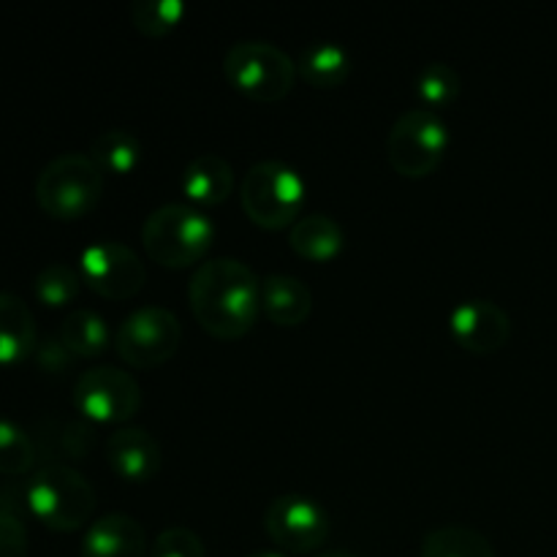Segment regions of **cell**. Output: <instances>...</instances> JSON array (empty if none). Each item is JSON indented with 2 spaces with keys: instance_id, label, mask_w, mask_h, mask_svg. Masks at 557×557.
<instances>
[{
  "instance_id": "obj_1",
  "label": "cell",
  "mask_w": 557,
  "mask_h": 557,
  "mask_svg": "<svg viewBox=\"0 0 557 557\" xmlns=\"http://www.w3.org/2000/svg\"><path fill=\"white\" fill-rule=\"evenodd\" d=\"M194 319L218 341H237L253 330L261 313V281L245 261L212 256L196 264L188 281Z\"/></svg>"
},
{
  "instance_id": "obj_2",
  "label": "cell",
  "mask_w": 557,
  "mask_h": 557,
  "mask_svg": "<svg viewBox=\"0 0 557 557\" xmlns=\"http://www.w3.org/2000/svg\"><path fill=\"white\" fill-rule=\"evenodd\" d=\"M218 226L201 207L190 201H166L141 223V245L161 267L201 264L215 243Z\"/></svg>"
},
{
  "instance_id": "obj_3",
  "label": "cell",
  "mask_w": 557,
  "mask_h": 557,
  "mask_svg": "<svg viewBox=\"0 0 557 557\" xmlns=\"http://www.w3.org/2000/svg\"><path fill=\"white\" fill-rule=\"evenodd\" d=\"M25 504L44 528L71 533L90 525L98 498L85 473L69 462H47L27 479Z\"/></svg>"
},
{
  "instance_id": "obj_4",
  "label": "cell",
  "mask_w": 557,
  "mask_h": 557,
  "mask_svg": "<svg viewBox=\"0 0 557 557\" xmlns=\"http://www.w3.org/2000/svg\"><path fill=\"white\" fill-rule=\"evenodd\" d=\"M305 194L308 185L299 169L281 158L256 161L239 183V201L243 210L256 226L261 228H292L297 218H302Z\"/></svg>"
},
{
  "instance_id": "obj_5",
  "label": "cell",
  "mask_w": 557,
  "mask_h": 557,
  "mask_svg": "<svg viewBox=\"0 0 557 557\" xmlns=\"http://www.w3.org/2000/svg\"><path fill=\"white\" fill-rule=\"evenodd\" d=\"M107 174L90 152H60L36 177V201L49 218L76 221L101 201Z\"/></svg>"
},
{
  "instance_id": "obj_6",
  "label": "cell",
  "mask_w": 557,
  "mask_h": 557,
  "mask_svg": "<svg viewBox=\"0 0 557 557\" xmlns=\"http://www.w3.org/2000/svg\"><path fill=\"white\" fill-rule=\"evenodd\" d=\"M223 74L243 96L259 103H275L292 92L297 60L264 38H243L223 54Z\"/></svg>"
},
{
  "instance_id": "obj_7",
  "label": "cell",
  "mask_w": 557,
  "mask_h": 557,
  "mask_svg": "<svg viewBox=\"0 0 557 557\" xmlns=\"http://www.w3.org/2000/svg\"><path fill=\"white\" fill-rule=\"evenodd\" d=\"M451 131L435 109L411 107L392 123L386 136V158L403 177H428L444 161Z\"/></svg>"
},
{
  "instance_id": "obj_8",
  "label": "cell",
  "mask_w": 557,
  "mask_h": 557,
  "mask_svg": "<svg viewBox=\"0 0 557 557\" xmlns=\"http://www.w3.org/2000/svg\"><path fill=\"white\" fill-rule=\"evenodd\" d=\"M183 341L180 315L166 305H139L123 315L114 346L131 368H158L177 354Z\"/></svg>"
},
{
  "instance_id": "obj_9",
  "label": "cell",
  "mask_w": 557,
  "mask_h": 557,
  "mask_svg": "<svg viewBox=\"0 0 557 557\" xmlns=\"http://www.w3.org/2000/svg\"><path fill=\"white\" fill-rule=\"evenodd\" d=\"M71 400L76 411L90 422L123 428L141 408V386L134 373L117 364H96L79 373Z\"/></svg>"
},
{
  "instance_id": "obj_10",
  "label": "cell",
  "mask_w": 557,
  "mask_h": 557,
  "mask_svg": "<svg viewBox=\"0 0 557 557\" xmlns=\"http://www.w3.org/2000/svg\"><path fill=\"white\" fill-rule=\"evenodd\" d=\"M79 275L98 297L120 302L141 292L147 267L131 245L120 239H96L82 248Z\"/></svg>"
},
{
  "instance_id": "obj_11",
  "label": "cell",
  "mask_w": 557,
  "mask_h": 557,
  "mask_svg": "<svg viewBox=\"0 0 557 557\" xmlns=\"http://www.w3.org/2000/svg\"><path fill=\"white\" fill-rule=\"evenodd\" d=\"M264 531L286 553H315L330 539V511L313 495H277L264 509Z\"/></svg>"
},
{
  "instance_id": "obj_12",
  "label": "cell",
  "mask_w": 557,
  "mask_h": 557,
  "mask_svg": "<svg viewBox=\"0 0 557 557\" xmlns=\"http://www.w3.org/2000/svg\"><path fill=\"white\" fill-rule=\"evenodd\" d=\"M449 330L462 348L473 354H493L506 346L511 335V319L493 299H462L451 308Z\"/></svg>"
},
{
  "instance_id": "obj_13",
  "label": "cell",
  "mask_w": 557,
  "mask_h": 557,
  "mask_svg": "<svg viewBox=\"0 0 557 557\" xmlns=\"http://www.w3.org/2000/svg\"><path fill=\"white\" fill-rule=\"evenodd\" d=\"M107 466L125 482H150L161 471L163 451L156 435L136 424H123L109 433L107 446Z\"/></svg>"
},
{
  "instance_id": "obj_14",
  "label": "cell",
  "mask_w": 557,
  "mask_h": 557,
  "mask_svg": "<svg viewBox=\"0 0 557 557\" xmlns=\"http://www.w3.org/2000/svg\"><path fill=\"white\" fill-rule=\"evenodd\" d=\"M82 557H147L145 528L125 511H109L85 528Z\"/></svg>"
},
{
  "instance_id": "obj_15",
  "label": "cell",
  "mask_w": 557,
  "mask_h": 557,
  "mask_svg": "<svg viewBox=\"0 0 557 557\" xmlns=\"http://www.w3.org/2000/svg\"><path fill=\"white\" fill-rule=\"evenodd\" d=\"M313 310V292L308 283L288 272H270L261 277V313L277 326H297Z\"/></svg>"
},
{
  "instance_id": "obj_16",
  "label": "cell",
  "mask_w": 557,
  "mask_h": 557,
  "mask_svg": "<svg viewBox=\"0 0 557 557\" xmlns=\"http://www.w3.org/2000/svg\"><path fill=\"white\" fill-rule=\"evenodd\" d=\"M234 183L237 180H234L232 163L218 152H201V156L190 158L180 177V188L196 207L223 205L232 196Z\"/></svg>"
},
{
  "instance_id": "obj_17",
  "label": "cell",
  "mask_w": 557,
  "mask_h": 557,
  "mask_svg": "<svg viewBox=\"0 0 557 557\" xmlns=\"http://www.w3.org/2000/svg\"><path fill=\"white\" fill-rule=\"evenodd\" d=\"M288 245L294 253L308 261H332L346 248V232L332 215L310 212V215L297 218L288 228Z\"/></svg>"
},
{
  "instance_id": "obj_18",
  "label": "cell",
  "mask_w": 557,
  "mask_h": 557,
  "mask_svg": "<svg viewBox=\"0 0 557 557\" xmlns=\"http://www.w3.org/2000/svg\"><path fill=\"white\" fill-rule=\"evenodd\" d=\"M36 319L25 299L0 292V364H16L36 351Z\"/></svg>"
},
{
  "instance_id": "obj_19",
  "label": "cell",
  "mask_w": 557,
  "mask_h": 557,
  "mask_svg": "<svg viewBox=\"0 0 557 557\" xmlns=\"http://www.w3.org/2000/svg\"><path fill=\"white\" fill-rule=\"evenodd\" d=\"M297 71L313 87H337L351 74V54L343 44L321 38L305 44L297 58Z\"/></svg>"
},
{
  "instance_id": "obj_20",
  "label": "cell",
  "mask_w": 557,
  "mask_h": 557,
  "mask_svg": "<svg viewBox=\"0 0 557 557\" xmlns=\"http://www.w3.org/2000/svg\"><path fill=\"white\" fill-rule=\"evenodd\" d=\"M58 337L74 357H98L109 346V324L98 310L74 308L65 313Z\"/></svg>"
},
{
  "instance_id": "obj_21",
  "label": "cell",
  "mask_w": 557,
  "mask_h": 557,
  "mask_svg": "<svg viewBox=\"0 0 557 557\" xmlns=\"http://www.w3.org/2000/svg\"><path fill=\"white\" fill-rule=\"evenodd\" d=\"M422 557H498L493 542L471 525H441L422 539Z\"/></svg>"
},
{
  "instance_id": "obj_22",
  "label": "cell",
  "mask_w": 557,
  "mask_h": 557,
  "mask_svg": "<svg viewBox=\"0 0 557 557\" xmlns=\"http://www.w3.org/2000/svg\"><path fill=\"white\" fill-rule=\"evenodd\" d=\"M90 158L103 174H131L141 161V141L131 128H103L92 139Z\"/></svg>"
},
{
  "instance_id": "obj_23",
  "label": "cell",
  "mask_w": 557,
  "mask_h": 557,
  "mask_svg": "<svg viewBox=\"0 0 557 557\" xmlns=\"http://www.w3.org/2000/svg\"><path fill=\"white\" fill-rule=\"evenodd\" d=\"M82 288V275L65 261H52L41 267L38 275L33 277V294L47 308H65L76 299Z\"/></svg>"
},
{
  "instance_id": "obj_24",
  "label": "cell",
  "mask_w": 557,
  "mask_h": 557,
  "mask_svg": "<svg viewBox=\"0 0 557 557\" xmlns=\"http://www.w3.org/2000/svg\"><path fill=\"white\" fill-rule=\"evenodd\" d=\"M185 11H188L185 0H134L128 16L136 30L150 38H161L185 20Z\"/></svg>"
},
{
  "instance_id": "obj_25",
  "label": "cell",
  "mask_w": 557,
  "mask_h": 557,
  "mask_svg": "<svg viewBox=\"0 0 557 557\" xmlns=\"http://www.w3.org/2000/svg\"><path fill=\"white\" fill-rule=\"evenodd\" d=\"M36 462V441L25 428L0 417V476H25Z\"/></svg>"
},
{
  "instance_id": "obj_26",
  "label": "cell",
  "mask_w": 557,
  "mask_h": 557,
  "mask_svg": "<svg viewBox=\"0 0 557 557\" xmlns=\"http://www.w3.org/2000/svg\"><path fill=\"white\" fill-rule=\"evenodd\" d=\"M460 92V74L446 60H433V63L422 65L417 74V96L422 107L438 109L451 103Z\"/></svg>"
},
{
  "instance_id": "obj_27",
  "label": "cell",
  "mask_w": 557,
  "mask_h": 557,
  "mask_svg": "<svg viewBox=\"0 0 557 557\" xmlns=\"http://www.w3.org/2000/svg\"><path fill=\"white\" fill-rule=\"evenodd\" d=\"M150 557H207V549L194 528L169 525L152 539Z\"/></svg>"
},
{
  "instance_id": "obj_28",
  "label": "cell",
  "mask_w": 557,
  "mask_h": 557,
  "mask_svg": "<svg viewBox=\"0 0 557 557\" xmlns=\"http://www.w3.org/2000/svg\"><path fill=\"white\" fill-rule=\"evenodd\" d=\"M27 528L11 511L0 509V557H27Z\"/></svg>"
},
{
  "instance_id": "obj_29",
  "label": "cell",
  "mask_w": 557,
  "mask_h": 557,
  "mask_svg": "<svg viewBox=\"0 0 557 557\" xmlns=\"http://www.w3.org/2000/svg\"><path fill=\"white\" fill-rule=\"evenodd\" d=\"M36 348H38L36 359L44 370H63L65 364L74 359V354L63 346V341H60V337H49V341H44L41 346H36Z\"/></svg>"
},
{
  "instance_id": "obj_30",
  "label": "cell",
  "mask_w": 557,
  "mask_h": 557,
  "mask_svg": "<svg viewBox=\"0 0 557 557\" xmlns=\"http://www.w3.org/2000/svg\"><path fill=\"white\" fill-rule=\"evenodd\" d=\"M315 557H359V555L348 553V549H324V553H319Z\"/></svg>"
},
{
  "instance_id": "obj_31",
  "label": "cell",
  "mask_w": 557,
  "mask_h": 557,
  "mask_svg": "<svg viewBox=\"0 0 557 557\" xmlns=\"http://www.w3.org/2000/svg\"><path fill=\"white\" fill-rule=\"evenodd\" d=\"M245 557H286V555L277 553V549H256V553H250Z\"/></svg>"
}]
</instances>
